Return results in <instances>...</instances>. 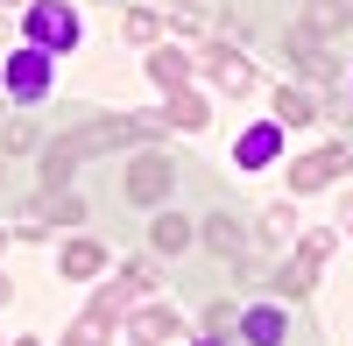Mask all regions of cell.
Wrapping results in <instances>:
<instances>
[{"instance_id":"cell-19","label":"cell","mask_w":353,"mask_h":346,"mask_svg":"<svg viewBox=\"0 0 353 346\" xmlns=\"http://www.w3.org/2000/svg\"><path fill=\"white\" fill-rule=\"evenodd\" d=\"M149 241H156L163 254H184V247H191V226H184V219H176V212H163V219L149 226Z\"/></svg>"},{"instance_id":"cell-25","label":"cell","mask_w":353,"mask_h":346,"mask_svg":"<svg viewBox=\"0 0 353 346\" xmlns=\"http://www.w3.org/2000/svg\"><path fill=\"white\" fill-rule=\"evenodd\" d=\"M8 304H14V283H8V276H0V311H8Z\"/></svg>"},{"instance_id":"cell-2","label":"cell","mask_w":353,"mask_h":346,"mask_svg":"<svg viewBox=\"0 0 353 346\" xmlns=\"http://www.w3.org/2000/svg\"><path fill=\"white\" fill-rule=\"evenodd\" d=\"M21 28H28V50H57L64 57L71 43H78V14L64 8V0H28V14H21Z\"/></svg>"},{"instance_id":"cell-29","label":"cell","mask_w":353,"mask_h":346,"mask_svg":"<svg viewBox=\"0 0 353 346\" xmlns=\"http://www.w3.org/2000/svg\"><path fill=\"white\" fill-rule=\"evenodd\" d=\"M0 241H8V234H0Z\"/></svg>"},{"instance_id":"cell-20","label":"cell","mask_w":353,"mask_h":346,"mask_svg":"<svg viewBox=\"0 0 353 346\" xmlns=\"http://www.w3.org/2000/svg\"><path fill=\"white\" fill-rule=\"evenodd\" d=\"M106 332H113V325H106V318H92V311H85V318H78V325L64 332V346H106Z\"/></svg>"},{"instance_id":"cell-8","label":"cell","mask_w":353,"mask_h":346,"mask_svg":"<svg viewBox=\"0 0 353 346\" xmlns=\"http://www.w3.org/2000/svg\"><path fill=\"white\" fill-rule=\"evenodd\" d=\"M304 36L311 43H332V36H346V28H353V0H304Z\"/></svg>"},{"instance_id":"cell-18","label":"cell","mask_w":353,"mask_h":346,"mask_svg":"<svg viewBox=\"0 0 353 346\" xmlns=\"http://www.w3.org/2000/svg\"><path fill=\"white\" fill-rule=\"evenodd\" d=\"M163 121H170V128H205V99H198V92H170Z\"/></svg>"},{"instance_id":"cell-11","label":"cell","mask_w":353,"mask_h":346,"mask_svg":"<svg viewBox=\"0 0 353 346\" xmlns=\"http://www.w3.org/2000/svg\"><path fill=\"white\" fill-rule=\"evenodd\" d=\"M276 149H283V128H276V121H261V128H248V134H241L233 163H241V170H261V163H269Z\"/></svg>"},{"instance_id":"cell-3","label":"cell","mask_w":353,"mask_h":346,"mask_svg":"<svg viewBox=\"0 0 353 346\" xmlns=\"http://www.w3.org/2000/svg\"><path fill=\"white\" fill-rule=\"evenodd\" d=\"M353 170V156H346V141H332V149H311V156H297L290 163V191H325V184H339Z\"/></svg>"},{"instance_id":"cell-22","label":"cell","mask_w":353,"mask_h":346,"mask_svg":"<svg viewBox=\"0 0 353 346\" xmlns=\"http://www.w3.org/2000/svg\"><path fill=\"white\" fill-rule=\"evenodd\" d=\"M128 290H134L128 276H121V290H99V297H92V318H106V325H113V318L128 311Z\"/></svg>"},{"instance_id":"cell-9","label":"cell","mask_w":353,"mask_h":346,"mask_svg":"<svg viewBox=\"0 0 353 346\" xmlns=\"http://www.w3.org/2000/svg\"><path fill=\"white\" fill-rule=\"evenodd\" d=\"M283 50L297 57V71H304L311 85H332V78H339V64H332V57H325V43H311L304 28H290V36H283Z\"/></svg>"},{"instance_id":"cell-28","label":"cell","mask_w":353,"mask_h":346,"mask_svg":"<svg viewBox=\"0 0 353 346\" xmlns=\"http://www.w3.org/2000/svg\"><path fill=\"white\" fill-rule=\"evenodd\" d=\"M205 346H226V339H205Z\"/></svg>"},{"instance_id":"cell-6","label":"cell","mask_w":353,"mask_h":346,"mask_svg":"<svg viewBox=\"0 0 353 346\" xmlns=\"http://www.w3.org/2000/svg\"><path fill=\"white\" fill-rule=\"evenodd\" d=\"M50 85H57V71H50L43 50H14L8 57V99H43Z\"/></svg>"},{"instance_id":"cell-7","label":"cell","mask_w":353,"mask_h":346,"mask_svg":"<svg viewBox=\"0 0 353 346\" xmlns=\"http://www.w3.org/2000/svg\"><path fill=\"white\" fill-rule=\"evenodd\" d=\"M205 71H212V85H219L226 99H248V92H254V64H248L241 50H226V43H212V57H205Z\"/></svg>"},{"instance_id":"cell-1","label":"cell","mask_w":353,"mask_h":346,"mask_svg":"<svg viewBox=\"0 0 353 346\" xmlns=\"http://www.w3.org/2000/svg\"><path fill=\"white\" fill-rule=\"evenodd\" d=\"M156 128H170L163 113H128V121H92V128H71L64 141H50V149H43V191H64V177H71L78 163L113 156V149H134V141H149Z\"/></svg>"},{"instance_id":"cell-17","label":"cell","mask_w":353,"mask_h":346,"mask_svg":"<svg viewBox=\"0 0 353 346\" xmlns=\"http://www.w3.org/2000/svg\"><path fill=\"white\" fill-rule=\"evenodd\" d=\"M43 149V128L36 121H0V156H28Z\"/></svg>"},{"instance_id":"cell-21","label":"cell","mask_w":353,"mask_h":346,"mask_svg":"<svg viewBox=\"0 0 353 346\" xmlns=\"http://www.w3.org/2000/svg\"><path fill=\"white\" fill-rule=\"evenodd\" d=\"M261 234H269V241L283 247L290 234H297V212H290V205H269V212H261Z\"/></svg>"},{"instance_id":"cell-12","label":"cell","mask_w":353,"mask_h":346,"mask_svg":"<svg viewBox=\"0 0 353 346\" xmlns=\"http://www.w3.org/2000/svg\"><path fill=\"white\" fill-rule=\"evenodd\" d=\"M141 346H163V339H176V332H184V318H176V311L170 304H149V311H134V325H128Z\"/></svg>"},{"instance_id":"cell-16","label":"cell","mask_w":353,"mask_h":346,"mask_svg":"<svg viewBox=\"0 0 353 346\" xmlns=\"http://www.w3.org/2000/svg\"><path fill=\"white\" fill-rule=\"evenodd\" d=\"M304 121H318L311 92H297V85H283V92H276V128H304Z\"/></svg>"},{"instance_id":"cell-26","label":"cell","mask_w":353,"mask_h":346,"mask_svg":"<svg viewBox=\"0 0 353 346\" xmlns=\"http://www.w3.org/2000/svg\"><path fill=\"white\" fill-rule=\"evenodd\" d=\"M14 346H43V339H14Z\"/></svg>"},{"instance_id":"cell-10","label":"cell","mask_w":353,"mask_h":346,"mask_svg":"<svg viewBox=\"0 0 353 346\" xmlns=\"http://www.w3.org/2000/svg\"><path fill=\"white\" fill-rule=\"evenodd\" d=\"M149 78L163 85V92H184V78H191V57L176 50V43H156V50H149Z\"/></svg>"},{"instance_id":"cell-23","label":"cell","mask_w":353,"mask_h":346,"mask_svg":"<svg viewBox=\"0 0 353 346\" xmlns=\"http://www.w3.org/2000/svg\"><path fill=\"white\" fill-rule=\"evenodd\" d=\"M156 28H163V21H156L149 8H128V36H134V43H156Z\"/></svg>"},{"instance_id":"cell-27","label":"cell","mask_w":353,"mask_h":346,"mask_svg":"<svg viewBox=\"0 0 353 346\" xmlns=\"http://www.w3.org/2000/svg\"><path fill=\"white\" fill-rule=\"evenodd\" d=\"M8 8H28V0H8Z\"/></svg>"},{"instance_id":"cell-15","label":"cell","mask_w":353,"mask_h":346,"mask_svg":"<svg viewBox=\"0 0 353 346\" xmlns=\"http://www.w3.org/2000/svg\"><path fill=\"white\" fill-rule=\"evenodd\" d=\"M99 269H106V247H99V241H71V247H64V276H71V283L99 276Z\"/></svg>"},{"instance_id":"cell-13","label":"cell","mask_w":353,"mask_h":346,"mask_svg":"<svg viewBox=\"0 0 353 346\" xmlns=\"http://www.w3.org/2000/svg\"><path fill=\"white\" fill-rule=\"evenodd\" d=\"M233 332H241L248 346H283V311H276V304H254Z\"/></svg>"},{"instance_id":"cell-4","label":"cell","mask_w":353,"mask_h":346,"mask_svg":"<svg viewBox=\"0 0 353 346\" xmlns=\"http://www.w3.org/2000/svg\"><path fill=\"white\" fill-rule=\"evenodd\" d=\"M325 254H332V234H304V247L276 269V290L283 297H304L311 283H318V262H325Z\"/></svg>"},{"instance_id":"cell-14","label":"cell","mask_w":353,"mask_h":346,"mask_svg":"<svg viewBox=\"0 0 353 346\" xmlns=\"http://www.w3.org/2000/svg\"><path fill=\"white\" fill-rule=\"evenodd\" d=\"M205 241H212V254H233V262L248 254V234H241V219H233V212H212V219H205Z\"/></svg>"},{"instance_id":"cell-5","label":"cell","mask_w":353,"mask_h":346,"mask_svg":"<svg viewBox=\"0 0 353 346\" xmlns=\"http://www.w3.org/2000/svg\"><path fill=\"white\" fill-rule=\"evenodd\" d=\"M170 184H176V170H170V156H156V149H141V156L128 163V198H134V205H163V198H170Z\"/></svg>"},{"instance_id":"cell-24","label":"cell","mask_w":353,"mask_h":346,"mask_svg":"<svg viewBox=\"0 0 353 346\" xmlns=\"http://www.w3.org/2000/svg\"><path fill=\"white\" fill-rule=\"evenodd\" d=\"M233 325H241V318H233V311H226V304H212V311H205V339H226Z\"/></svg>"}]
</instances>
